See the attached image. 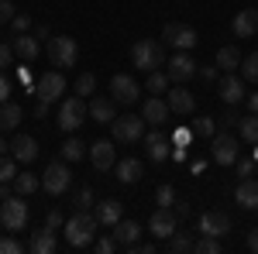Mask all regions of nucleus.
I'll list each match as a JSON object with an SVG mask.
<instances>
[{
    "instance_id": "1",
    "label": "nucleus",
    "mask_w": 258,
    "mask_h": 254,
    "mask_svg": "<svg viewBox=\"0 0 258 254\" xmlns=\"http://www.w3.org/2000/svg\"><path fill=\"white\" fill-rule=\"evenodd\" d=\"M97 216L86 213V210H76V213L66 220V244L69 247H90L97 244Z\"/></svg>"
},
{
    "instance_id": "2",
    "label": "nucleus",
    "mask_w": 258,
    "mask_h": 254,
    "mask_svg": "<svg viewBox=\"0 0 258 254\" xmlns=\"http://www.w3.org/2000/svg\"><path fill=\"white\" fill-rule=\"evenodd\" d=\"M131 62H135V69H141V72L162 69V65H165V48H162V41L138 38L135 45H131Z\"/></svg>"
},
{
    "instance_id": "3",
    "label": "nucleus",
    "mask_w": 258,
    "mask_h": 254,
    "mask_svg": "<svg viewBox=\"0 0 258 254\" xmlns=\"http://www.w3.org/2000/svg\"><path fill=\"white\" fill-rule=\"evenodd\" d=\"M86 117H90V107H86V100H83V97H66L59 103V127L66 131V134L80 131Z\"/></svg>"
},
{
    "instance_id": "4",
    "label": "nucleus",
    "mask_w": 258,
    "mask_h": 254,
    "mask_svg": "<svg viewBox=\"0 0 258 254\" xmlns=\"http://www.w3.org/2000/svg\"><path fill=\"white\" fill-rule=\"evenodd\" d=\"M162 41L172 48V52H189V48H197V28H189V24H182V21H169L165 28H162Z\"/></svg>"
},
{
    "instance_id": "5",
    "label": "nucleus",
    "mask_w": 258,
    "mask_h": 254,
    "mask_svg": "<svg viewBox=\"0 0 258 254\" xmlns=\"http://www.w3.org/2000/svg\"><path fill=\"white\" fill-rule=\"evenodd\" d=\"M24 223H28V203H24V196L0 199V227L14 234V230H24Z\"/></svg>"
},
{
    "instance_id": "6",
    "label": "nucleus",
    "mask_w": 258,
    "mask_h": 254,
    "mask_svg": "<svg viewBox=\"0 0 258 254\" xmlns=\"http://www.w3.org/2000/svg\"><path fill=\"white\" fill-rule=\"evenodd\" d=\"M76 59H80L76 38H69V35L48 38V62H52L55 69H69V65H76Z\"/></svg>"
},
{
    "instance_id": "7",
    "label": "nucleus",
    "mask_w": 258,
    "mask_h": 254,
    "mask_svg": "<svg viewBox=\"0 0 258 254\" xmlns=\"http://www.w3.org/2000/svg\"><path fill=\"white\" fill-rule=\"evenodd\" d=\"M69 186H73L69 165H66V161H52V165L45 168V176H41V189H45L48 196H62Z\"/></svg>"
},
{
    "instance_id": "8",
    "label": "nucleus",
    "mask_w": 258,
    "mask_h": 254,
    "mask_svg": "<svg viewBox=\"0 0 258 254\" xmlns=\"http://www.w3.org/2000/svg\"><path fill=\"white\" fill-rule=\"evenodd\" d=\"M110 131H114V141H120V144H135V141L145 137V117H135V114L114 117Z\"/></svg>"
},
{
    "instance_id": "9",
    "label": "nucleus",
    "mask_w": 258,
    "mask_h": 254,
    "mask_svg": "<svg viewBox=\"0 0 258 254\" xmlns=\"http://www.w3.org/2000/svg\"><path fill=\"white\" fill-rule=\"evenodd\" d=\"M62 93H66V76H62L59 69H48V72L38 76V86H35V97L38 100L55 103V100H62Z\"/></svg>"
},
{
    "instance_id": "10",
    "label": "nucleus",
    "mask_w": 258,
    "mask_h": 254,
    "mask_svg": "<svg viewBox=\"0 0 258 254\" xmlns=\"http://www.w3.org/2000/svg\"><path fill=\"white\" fill-rule=\"evenodd\" d=\"M238 137L231 134V131H224V134H214V144H210V155H214V161L217 165H234L238 161Z\"/></svg>"
},
{
    "instance_id": "11",
    "label": "nucleus",
    "mask_w": 258,
    "mask_h": 254,
    "mask_svg": "<svg viewBox=\"0 0 258 254\" xmlns=\"http://www.w3.org/2000/svg\"><path fill=\"white\" fill-rule=\"evenodd\" d=\"M197 230L200 234H210V237H227L231 234V216L220 213V210H207V213H200Z\"/></svg>"
},
{
    "instance_id": "12",
    "label": "nucleus",
    "mask_w": 258,
    "mask_h": 254,
    "mask_svg": "<svg viewBox=\"0 0 258 254\" xmlns=\"http://www.w3.org/2000/svg\"><path fill=\"white\" fill-rule=\"evenodd\" d=\"M138 82L127 76V72H117V76L110 79V97L117 100L120 107H131V103H138Z\"/></svg>"
},
{
    "instance_id": "13",
    "label": "nucleus",
    "mask_w": 258,
    "mask_h": 254,
    "mask_svg": "<svg viewBox=\"0 0 258 254\" xmlns=\"http://www.w3.org/2000/svg\"><path fill=\"white\" fill-rule=\"evenodd\" d=\"M165 72H169L172 82H186V79L197 76V62H193L189 52H172V59L165 62Z\"/></svg>"
},
{
    "instance_id": "14",
    "label": "nucleus",
    "mask_w": 258,
    "mask_h": 254,
    "mask_svg": "<svg viewBox=\"0 0 258 254\" xmlns=\"http://www.w3.org/2000/svg\"><path fill=\"white\" fill-rule=\"evenodd\" d=\"M148 230L159 237V240H169V237L179 230L176 227V213H172L169 206H159V210L152 213V220H148Z\"/></svg>"
},
{
    "instance_id": "15",
    "label": "nucleus",
    "mask_w": 258,
    "mask_h": 254,
    "mask_svg": "<svg viewBox=\"0 0 258 254\" xmlns=\"http://www.w3.org/2000/svg\"><path fill=\"white\" fill-rule=\"evenodd\" d=\"M90 161H93V168H100V172H110V168L117 165L114 141H93V148H90Z\"/></svg>"
},
{
    "instance_id": "16",
    "label": "nucleus",
    "mask_w": 258,
    "mask_h": 254,
    "mask_svg": "<svg viewBox=\"0 0 258 254\" xmlns=\"http://www.w3.org/2000/svg\"><path fill=\"white\" fill-rule=\"evenodd\" d=\"M165 103H169L172 114H193V110H197V97H193L186 86H172V90H165Z\"/></svg>"
},
{
    "instance_id": "17",
    "label": "nucleus",
    "mask_w": 258,
    "mask_h": 254,
    "mask_svg": "<svg viewBox=\"0 0 258 254\" xmlns=\"http://www.w3.org/2000/svg\"><path fill=\"white\" fill-rule=\"evenodd\" d=\"M86 107H90L93 124H114V117H117V100L114 97H93Z\"/></svg>"
},
{
    "instance_id": "18",
    "label": "nucleus",
    "mask_w": 258,
    "mask_h": 254,
    "mask_svg": "<svg viewBox=\"0 0 258 254\" xmlns=\"http://www.w3.org/2000/svg\"><path fill=\"white\" fill-rule=\"evenodd\" d=\"M11 155L18 158V165H31V161L38 158V141L31 134H18L11 141Z\"/></svg>"
},
{
    "instance_id": "19",
    "label": "nucleus",
    "mask_w": 258,
    "mask_h": 254,
    "mask_svg": "<svg viewBox=\"0 0 258 254\" xmlns=\"http://www.w3.org/2000/svg\"><path fill=\"white\" fill-rule=\"evenodd\" d=\"M231 31H234L238 38H255L258 35V7H244V11H238Z\"/></svg>"
},
{
    "instance_id": "20",
    "label": "nucleus",
    "mask_w": 258,
    "mask_h": 254,
    "mask_svg": "<svg viewBox=\"0 0 258 254\" xmlns=\"http://www.w3.org/2000/svg\"><path fill=\"white\" fill-rule=\"evenodd\" d=\"M244 97H248V93H244V79H238L234 72H227V76L220 79V100H224L227 107H238Z\"/></svg>"
},
{
    "instance_id": "21",
    "label": "nucleus",
    "mask_w": 258,
    "mask_h": 254,
    "mask_svg": "<svg viewBox=\"0 0 258 254\" xmlns=\"http://www.w3.org/2000/svg\"><path fill=\"white\" fill-rule=\"evenodd\" d=\"M141 141H145V148H148V161L162 165V161L169 158V137L162 134V131H148Z\"/></svg>"
},
{
    "instance_id": "22",
    "label": "nucleus",
    "mask_w": 258,
    "mask_h": 254,
    "mask_svg": "<svg viewBox=\"0 0 258 254\" xmlns=\"http://www.w3.org/2000/svg\"><path fill=\"white\" fill-rule=\"evenodd\" d=\"M110 237L117 240V247H131V244H138V237H141V223H135V220H117Z\"/></svg>"
},
{
    "instance_id": "23",
    "label": "nucleus",
    "mask_w": 258,
    "mask_h": 254,
    "mask_svg": "<svg viewBox=\"0 0 258 254\" xmlns=\"http://www.w3.org/2000/svg\"><path fill=\"white\" fill-rule=\"evenodd\" d=\"M169 114H172V110H169V103H165L162 97H148V100H145V107H141V117L148 120V124H155V127L165 124Z\"/></svg>"
},
{
    "instance_id": "24",
    "label": "nucleus",
    "mask_w": 258,
    "mask_h": 254,
    "mask_svg": "<svg viewBox=\"0 0 258 254\" xmlns=\"http://www.w3.org/2000/svg\"><path fill=\"white\" fill-rule=\"evenodd\" d=\"M59 247V240H55V230H48V227H41V230H31V240H28V251L31 254H52Z\"/></svg>"
},
{
    "instance_id": "25",
    "label": "nucleus",
    "mask_w": 258,
    "mask_h": 254,
    "mask_svg": "<svg viewBox=\"0 0 258 254\" xmlns=\"http://www.w3.org/2000/svg\"><path fill=\"white\" fill-rule=\"evenodd\" d=\"M234 199H238L244 210H258V179H241L238 189H234Z\"/></svg>"
},
{
    "instance_id": "26",
    "label": "nucleus",
    "mask_w": 258,
    "mask_h": 254,
    "mask_svg": "<svg viewBox=\"0 0 258 254\" xmlns=\"http://www.w3.org/2000/svg\"><path fill=\"white\" fill-rule=\"evenodd\" d=\"M120 206H124V203H117V199H103V203H97V206H93L97 223L100 227H114V223L120 220Z\"/></svg>"
},
{
    "instance_id": "27",
    "label": "nucleus",
    "mask_w": 258,
    "mask_h": 254,
    "mask_svg": "<svg viewBox=\"0 0 258 254\" xmlns=\"http://www.w3.org/2000/svg\"><path fill=\"white\" fill-rule=\"evenodd\" d=\"M114 172H117V179L124 186H131V182H138L145 176V165H141L138 158H120L117 165H114Z\"/></svg>"
},
{
    "instance_id": "28",
    "label": "nucleus",
    "mask_w": 258,
    "mask_h": 254,
    "mask_svg": "<svg viewBox=\"0 0 258 254\" xmlns=\"http://www.w3.org/2000/svg\"><path fill=\"white\" fill-rule=\"evenodd\" d=\"M11 45H14V55H18L21 62H35L38 59V38H35V35L24 31V35H18Z\"/></svg>"
},
{
    "instance_id": "29",
    "label": "nucleus",
    "mask_w": 258,
    "mask_h": 254,
    "mask_svg": "<svg viewBox=\"0 0 258 254\" xmlns=\"http://www.w3.org/2000/svg\"><path fill=\"white\" fill-rule=\"evenodd\" d=\"M21 117H24V114H21L18 103H11V100H7V103H0V134L14 131V127L21 124Z\"/></svg>"
},
{
    "instance_id": "30",
    "label": "nucleus",
    "mask_w": 258,
    "mask_h": 254,
    "mask_svg": "<svg viewBox=\"0 0 258 254\" xmlns=\"http://www.w3.org/2000/svg\"><path fill=\"white\" fill-rule=\"evenodd\" d=\"M217 69L220 72H234V69H241V52L234 48V45L217 48Z\"/></svg>"
},
{
    "instance_id": "31",
    "label": "nucleus",
    "mask_w": 258,
    "mask_h": 254,
    "mask_svg": "<svg viewBox=\"0 0 258 254\" xmlns=\"http://www.w3.org/2000/svg\"><path fill=\"white\" fill-rule=\"evenodd\" d=\"M35 189H38V176L35 172H18L14 176V193L18 196H31Z\"/></svg>"
},
{
    "instance_id": "32",
    "label": "nucleus",
    "mask_w": 258,
    "mask_h": 254,
    "mask_svg": "<svg viewBox=\"0 0 258 254\" xmlns=\"http://www.w3.org/2000/svg\"><path fill=\"white\" fill-rule=\"evenodd\" d=\"M86 158V144H83L80 137H66V144H62V161H80Z\"/></svg>"
},
{
    "instance_id": "33",
    "label": "nucleus",
    "mask_w": 258,
    "mask_h": 254,
    "mask_svg": "<svg viewBox=\"0 0 258 254\" xmlns=\"http://www.w3.org/2000/svg\"><path fill=\"white\" fill-rule=\"evenodd\" d=\"M169 82H172V79H169V72H162V69H152V72H148V82H145V90L159 97V93H165V90H169Z\"/></svg>"
},
{
    "instance_id": "34",
    "label": "nucleus",
    "mask_w": 258,
    "mask_h": 254,
    "mask_svg": "<svg viewBox=\"0 0 258 254\" xmlns=\"http://www.w3.org/2000/svg\"><path fill=\"white\" fill-rule=\"evenodd\" d=\"M73 93L83 97V100H90L93 93H97V76H93V72H83V76L76 79V86H73Z\"/></svg>"
},
{
    "instance_id": "35",
    "label": "nucleus",
    "mask_w": 258,
    "mask_h": 254,
    "mask_svg": "<svg viewBox=\"0 0 258 254\" xmlns=\"http://www.w3.org/2000/svg\"><path fill=\"white\" fill-rule=\"evenodd\" d=\"M165 251H172V254H186V251H193V240H189V234L176 230V234L165 240Z\"/></svg>"
},
{
    "instance_id": "36",
    "label": "nucleus",
    "mask_w": 258,
    "mask_h": 254,
    "mask_svg": "<svg viewBox=\"0 0 258 254\" xmlns=\"http://www.w3.org/2000/svg\"><path fill=\"white\" fill-rule=\"evenodd\" d=\"M189 131H193V137H214V131H217V117H197L193 124H189Z\"/></svg>"
},
{
    "instance_id": "37",
    "label": "nucleus",
    "mask_w": 258,
    "mask_h": 254,
    "mask_svg": "<svg viewBox=\"0 0 258 254\" xmlns=\"http://www.w3.org/2000/svg\"><path fill=\"white\" fill-rule=\"evenodd\" d=\"M193 251H197V254H220V251H224V244H220V237L200 234V240L193 244Z\"/></svg>"
},
{
    "instance_id": "38",
    "label": "nucleus",
    "mask_w": 258,
    "mask_h": 254,
    "mask_svg": "<svg viewBox=\"0 0 258 254\" xmlns=\"http://www.w3.org/2000/svg\"><path fill=\"white\" fill-rule=\"evenodd\" d=\"M241 141H248V144H258V114L251 117H241Z\"/></svg>"
},
{
    "instance_id": "39",
    "label": "nucleus",
    "mask_w": 258,
    "mask_h": 254,
    "mask_svg": "<svg viewBox=\"0 0 258 254\" xmlns=\"http://www.w3.org/2000/svg\"><path fill=\"white\" fill-rule=\"evenodd\" d=\"M241 79L258 82V52H251V55H244V59H241Z\"/></svg>"
},
{
    "instance_id": "40",
    "label": "nucleus",
    "mask_w": 258,
    "mask_h": 254,
    "mask_svg": "<svg viewBox=\"0 0 258 254\" xmlns=\"http://www.w3.org/2000/svg\"><path fill=\"white\" fill-rule=\"evenodd\" d=\"M14 176H18V158L0 155V182H14Z\"/></svg>"
},
{
    "instance_id": "41",
    "label": "nucleus",
    "mask_w": 258,
    "mask_h": 254,
    "mask_svg": "<svg viewBox=\"0 0 258 254\" xmlns=\"http://www.w3.org/2000/svg\"><path fill=\"white\" fill-rule=\"evenodd\" d=\"M155 203H159V206H169V210H172V203H176V189H172L169 182H162V186H159V193H155Z\"/></svg>"
},
{
    "instance_id": "42",
    "label": "nucleus",
    "mask_w": 258,
    "mask_h": 254,
    "mask_svg": "<svg viewBox=\"0 0 258 254\" xmlns=\"http://www.w3.org/2000/svg\"><path fill=\"white\" fill-rule=\"evenodd\" d=\"M73 206H76V210H90V206H93V189H90V186H83L80 193L73 196Z\"/></svg>"
},
{
    "instance_id": "43",
    "label": "nucleus",
    "mask_w": 258,
    "mask_h": 254,
    "mask_svg": "<svg viewBox=\"0 0 258 254\" xmlns=\"http://www.w3.org/2000/svg\"><path fill=\"white\" fill-rule=\"evenodd\" d=\"M24 247H21L18 240H14V234H7V237H0V254H21Z\"/></svg>"
},
{
    "instance_id": "44",
    "label": "nucleus",
    "mask_w": 258,
    "mask_h": 254,
    "mask_svg": "<svg viewBox=\"0 0 258 254\" xmlns=\"http://www.w3.org/2000/svg\"><path fill=\"white\" fill-rule=\"evenodd\" d=\"M45 227H48V230H62V227H66V216H62L59 210H48V216H45Z\"/></svg>"
},
{
    "instance_id": "45",
    "label": "nucleus",
    "mask_w": 258,
    "mask_h": 254,
    "mask_svg": "<svg viewBox=\"0 0 258 254\" xmlns=\"http://www.w3.org/2000/svg\"><path fill=\"white\" fill-rule=\"evenodd\" d=\"M11 59H14V45H4V41H0V72L11 65Z\"/></svg>"
},
{
    "instance_id": "46",
    "label": "nucleus",
    "mask_w": 258,
    "mask_h": 254,
    "mask_svg": "<svg viewBox=\"0 0 258 254\" xmlns=\"http://www.w3.org/2000/svg\"><path fill=\"white\" fill-rule=\"evenodd\" d=\"M14 14H18V11L11 7V0H0V24H11Z\"/></svg>"
},
{
    "instance_id": "47",
    "label": "nucleus",
    "mask_w": 258,
    "mask_h": 254,
    "mask_svg": "<svg viewBox=\"0 0 258 254\" xmlns=\"http://www.w3.org/2000/svg\"><path fill=\"white\" fill-rule=\"evenodd\" d=\"M97 251L100 254H114V251H117V240H114V237H100V240H97Z\"/></svg>"
},
{
    "instance_id": "48",
    "label": "nucleus",
    "mask_w": 258,
    "mask_h": 254,
    "mask_svg": "<svg viewBox=\"0 0 258 254\" xmlns=\"http://www.w3.org/2000/svg\"><path fill=\"white\" fill-rule=\"evenodd\" d=\"M220 124H224V127H238V124H241V117H238V114H234V110H231V107H227V110H224V114H220Z\"/></svg>"
},
{
    "instance_id": "49",
    "label": "nucleus",
    "mask_w": 258,
    "mask_h": 254,
    "mask_svg": "<svg viewBox=\"0 0 258 254\" xmlns=\"http://www.w3.org/2000/svg\"><path fill=\"white\" fill-rule=\"evenodd\" d=\"M189 141H193V131H189V127H182V131H176V137H172V144H176V148H186Z\"/></svg>"
},
{
    "instance_id": "50",
    "label": "nucleus",
    "mask_w": 258,
    "mask_h": 254,
    "mask_svg": "<svg viewBox=\"0 0 258 254\" xmlns=\"http://www.w3.org/2000/svg\"><path fill=\"white\" fill-rule=\"evenodd\" d=\"M11 24H14V31H18V35H24V31L31 28V18H28V14H14V21H11Z\"/></svg>"
},
{
    "instance_id": "51",
    "label": "nucleus",
    "mask_w": 258,
    "mask_h": 254,
    "mask_svg": "<svg viewBox=\"0 0 258 254\" xmlns=\"http://www.w3.org/2000/svg\"><path fill=\"white\" fill-rule=\"evenodd\" d=\"M238 176H241V179L255 176V161H251V158H244V161H238Z\"/></svg>"
},
{
    "instance_id": "52",
    "label": "nucleus",
    "mask_w": 258,
    "mask_h": 254,
    "mask_svg": "<svg viewBox=\"0 0 258 254\" xmlns=\"http://www.w3.org/2000/svg\"><path fill=\"white\" fill-rule=\"evenodd\" d=\"M7 97H11V79L0 72V103H7Z\"/></svg>"
},
{
    "instance_id": "53",
    "label": "nucleus",
    "mask_w": 258,
    "mask_h": 254,
    "mask_svg": "<svg viewBox=\"0 0 258 254\" xmlns=\"http://www.w3.org/2000/svg\"><path fill=\"white\" fill-rule=\"evenodd\" d=\"M217 65H203V69H200V76H203V82H214V79H217Z\"/></svg>"
},
{
    "instance_id": "54",
    "label": "nucleus",
    "mask_w": 258,
    "mask_h": 254,
    "mask_svg": "<svg viewBox=\"0 0 258 254\" xmlns=\"http://www.w3.org/2000/svg\"><path fill=\"white\" fill-rule=\"evenodd\" d=\"M127 251H135V254H155V244H131Z\"/></svg>"
},
{
    "instance_id": "55",
    "label": "nucleus",
    "mask_w": 258,
    "mask_h": 254,
    "mask_svg": "<svg viewBox=\"0 0 258 254\" xmlns=\"http://www.w3.org/2000/svg\"><path fill=\"white\" fill-rule=\"evenodd\" d=\"M172 213H176V216H186V213H189V203L176 199V203H172Z\"/></svg>"
},
{
    "instance_id": "56",
    "label": "nucleus",
    "mask_w": 258,
    "mask_h": 254,
    "mask_svg": "<svg viewBox=\"0 0 258 254\" xmlns=\"http://www.w3.org/2000/svg\"><path fill=\"white\" fill-rule=\"evenodd\" d=\"M35 38H52V28H48V24H38V31H35Z\"/></svg>"
},
{
    "instance_id": "57",
    "label": "nucleus",
    "mask_w": 258,
    "mask_h": 254,
    "mask_svg": "<svg viewBox=\"0 0 258 254\" xmlns=\"http://www.w3.org/2000/svg\"><path fill=\"white\" fill-rule=\"evenodd\" d=\"M248 247H251V251L258 254V227H255V230H251V234H248Z\"/></svg>"
},
{
    "instance_id": "58",
    "label": "nucleus",
    "mask_w": 258,
    "mask_h": 254,
    "mask_svg": "<svg viewBox=\"0 0 258 254\" xmlns=\"http://www.w3.org/2000/svg\"><path fill=\"white\" fill-rule=\"evenodd\" d=\"M45 114H48V103L38 100V103H35V117H45Z\"/></svg>"
},
{
    "instance_id": "59",
    "label": "nucleus",
    "mask_w": 258,
    "mask_h": 254,
    "mask_svg": "<svg viewBox=\"0 0 258 254\" xmlns=\"http://www.w3.org/2000/svg\"><path fill=\"white\" fill-rule=\"evenodd\" d=\"M244 100H248V107H251V114H258V93H248Z\"/></svg>"
},
{
    "instance_id": "60",
    "label": "nucleus",
    "mask_w": 258,
    "mask_h": 254,
    "mask_svg": "<svg viewBox=\"0 0 258 254\" xmlns=\"http://www.w3.org/2000/svg\"><path fill=\"white\" fill-rule=\"evenodd\" d=\"M7 151H11V144H7V141L0 137V155H7Z\"/></svg>"
}]
</instances>
